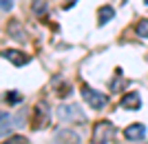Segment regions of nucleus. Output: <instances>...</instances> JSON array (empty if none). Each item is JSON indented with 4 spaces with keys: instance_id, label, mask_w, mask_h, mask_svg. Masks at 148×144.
<instances>
[{
    "instance_id": "1",
    "label": "nucleus",
    "mask_w": 148,
    "mask_h": 144,
    "mask_svg": "<svg viewBox=\"0 0 148 144\" xmlns=\"http://www.w3.org/2000/svg\"><path fill=\"white\" fill-rule=\"evenodd\" d=\"M115 135H117L115 126H113L108 120H102V122H97L95 129H93V144H111Z\"/></svg>"
},
{
    "instance_id": "2",
    "label": "nucleus",
    "mask_w": 148,
    "mask_h": 144,
    "mask_svg": "<svg viewBox=\"0 0 148 144\" xmlns=\"http://www.w3.org/2000/svg\"><path fill=\"white\" fill-rule=\"evenodd\" d=\"M82 98H84V102H86L91 109H95V111H99V109H104L106 104H108V98H106L104 93H99V91H95V89L86 87V84H82Z\"/></svg>"
},
{
    "instance_id": "3",
    "label": "nucleus",
    "mask_w": 148,
    "mask_h": 144,
    "mask_svg": "<svg viewBox=\"0 0 148 144\" xmlns=\"http://www.w3.org/2000/svg\"><path fill=\"white\" fill-rule=\"evenodd\" d=\"M49 120H51L49 104H47V102H38L36 107H33L31 126H33V129H44V126H49Z\"/></svg>"
},
{
    "instance_id": "4",
    "label": "nucleus",
    "mask_w": 148,
    "mask_h": 144,
    "mask_svg": "<svg viewBox=\"0 0 148 144\" xmlns=\"http://www.w3.org/2000/svg\"><path fill=\"white\" fill-rule=\"evenodd\" d=\"M58 115L62 122H86V115L80 111L77 104H62L58 109Z\"/></svg>"
},
{
    "instance_id": "5",
    "label": "nucleus",
    "mask_w": 148,
    "mask_h": 144,
    "mask_svg": "<svg viewBox=\"0 0 148 144\" xmlns=\"http://www.w3.org/2000/svg\"><path fill=\"white\" fill-rule=\"evenodd\" d=\"M53 144H82L80 135L71 129H60L56 133V138H53Z\"/></svg>"
},
{
    "instance_id": "6",
    "label": "nucleus",
    "mask_w": 148,
    "mask_h": 144,
    "mask_svg": "<svg viewBox=\"0 0 148 144\" xmlns=\"http://www.w3.org/2000/svg\"><path fill=\"white\" fill-rule=\"evenodd\" d=\"M2 58L9 60L11 64H16V67H25V64L31 60L27 53H22V51H18V49H5L2 51Z\"/></svg>"
},
{
    "instance_id": "7",
    "label": "nucleus",
    "mask_w": 148,
    "mask_h": 144,
    "mask_svg": "<svg viewBox=\"0 0 148 144\" xmlns=\"http://www.w3.org/2000/svg\"><path fill=\"white\" fill-rule=\"evenodd\" d=\"M119 107L126 109V111H137V109L142 107V98H139L137 91H128V93L119 100Z\"/></svg>"
},
{
    "instance_id": "8",
    "label": "nucleus",
    "mask_w": 148,
    "mask_h": 144,
    "mask_svg": "<svg viewBox=\"0 0 148 144\" xmlns=\"http://www.w3.org/2000/svg\"><path fill=\"white\" fill-rule=\"evenodd\" d=\"M124 135H126V140H130V142H137V140H144V135H146V126H144L142 122H135V124H128L126 129H124Z\"/></svg>"
},
{
    "instance_id": "9",
    "label": "nucleus",
    "mask_w": 148,
    "mask_h": 144,
    "mask_svg": "<svg viewBox=\"0 0 148 144\" xmlns=\"http://www.w3.org/2000/svg\"><path fill=\"white\" fill-rule=\"evenodd\" d=\"M7 33H9L13 40H18V42H27V38H29L20 20H11V22H9V27H7Z\"/></svg>"
},
{
    "instance_id": "10",
    "label": "nucleus",
    "mask_w": 148,
    "mask_h": 144,
    "mask_svg": "<svg viewBox=\"0 0 148 144\" xmlns=\"http://www.w3.org/2000/svg\"><path fill=\"white\" fill-rule=\"evenodd\" d=\"M113 18H115V9H113V7L104 5V7L97 9V25H106V22L113 20Z\"/></svg>"
},
{
    "instance_id": "11",
    "label": "nucleus",
    "mask_w": 148,
    "mask_h": 144,
    "mask_svg": "<svg viewBox=\"0 0 148 144\" xmlns=\"http://www.w3.org/2000/svg\"><path fill=\"white\" fill-rule=\"evenodd\" d=\"M31 11L36 13V16H44V13L49 11L47 0H33V2H31Z\"/></svg>"
},
{
    "instance_id": "12",
    "label": "nucleus",
    "mask_w": 148,
    "mask_h": 144,
    "mask_svg": "<svg viewBox=\"0 0 148 144\" xmlns=\"http://www.w3.org/2000/svg\"><path fill=\"white\" fill-rule=\"evenodd\" d=\"M0 118H2V126H0V133L5 135V140H7V133H9V129H11V115L7 111H2L0 113Z\"/></svg>"
},
{
    "instance_id": "13",
    "label": "nucleus",
    "mask_w": 148,
    "mask_h": 144,
    "mask_svg": "<svg viewBox=\"0 0 148 144\" xmlns=\"http://www.w3.org/2000/svg\"><path fill=\"white\" fill-rule=\"evenodd\" d=\"M135 31L139 38H144V40H148V20H139L135 27Z\"/></svg>"
},
{
    "instance_id": "14",
    "label": "nucleus",
    "mask_w": 148,
    "mask_h": 144,
    "mask_svg": "<svg viewBox=\"0 0 148 144\" xmlns=\"http://www.w3.org/2000/svg\"><path fill=\"white\" fill-rule=\"evenodd\" d=\"M7 102H9V104H18V102H22V93H18V91H9V93H7Z\"/></svg>"
},
{
    "instance_id": "15",
    "label": "nucleus",
    "mask_w": 148,
    "mask_h": 144,
    "mask_svg": "<svg viewBox=\"0 0 148 144\" xmlns=\"http://www.w3.org/2000/svg\"><path fill=\"white\" fill-rule=\"evenodd\" d=\"M2 144H27V138L25 135H11V138H7Z\"/></svg>"
},
{
    "instance_id": "16",
    "label": "nucleus",
    "mask_w": 148,
    "mask_h": 144,
    "mask_svg": "<svg viewBox=\"0 0 148 144\" xmlns=\"http://www.w3.org/2000/svg\"><path fill=\"white\" fill-rule=\"evenodd\" d=\"M13 9V0H2V13H9Z\"/></svg>"
},
{
    "instance_id": "17",
    "label": "nucleus",
    "mask_w": 148,
    "mask_h": 144,
    "mask_svg": "<svg viewBox=\"0 0 148 144\" xmlns=\"http://www.w3.org/2000/svg\"><path fill=\"white\" fill-rule=\"evenodd\" d=\"M69 93H71V89H69V84H64V87H60V89H58V95H60V98H66Z\"/></svg>"
},
{
    "instance_id": "18",
    "label": "nucleus",
    "mask_w": 148,
    "mask_h": 144,
    "mask_svg": "<svg viewBox=\"0 0 148 144\" xmlns=\"http://www.w3.org/2000/svg\"><path fill=\"white\" fill-rule=\"evenodd\" d=\"M144 2H146V5H148V0H144Z\"/></svg>"
},
{
    "instance_id": "19",
    "label": "nucleus",
    "mask_w": 148,
    "mask_h": 144,
    "mask_svg": "<svg viewBox=\"0 0 148 144\" xmlns=\"http://www.w3.org/2000/svg\"><path fill=\"white\" fill-rule=\"evenodd\" d=\"M144 144H148V142H144Z\"/></svg>"
}]
</instances>
